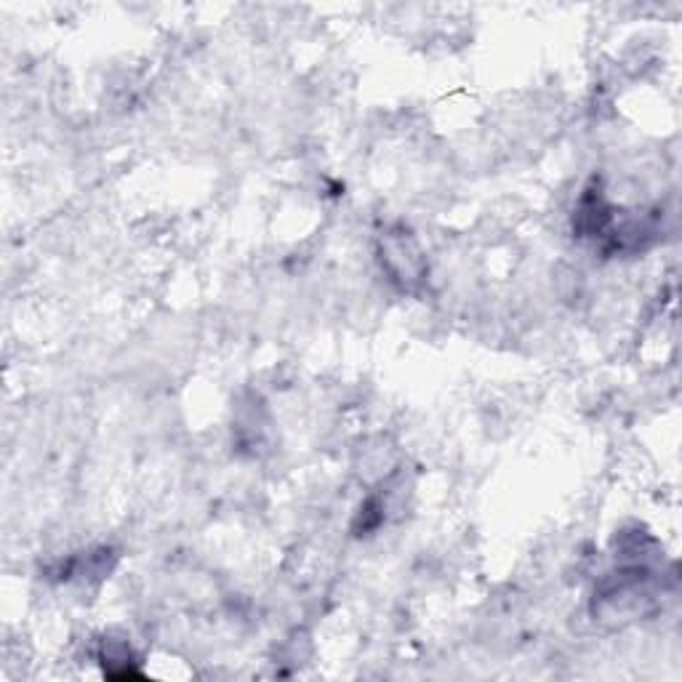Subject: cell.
Listing matches in <instances>:
<instances>
[{
    "mask_svg": "<svg viewBox=\"0 0 682 682\" xmlns=\"http://www.w3.org/2000/svg\"><path fill=\"white\" fill-rule=\"evenodd\" d=\"M385 261L390 267L392 280H400V283H416L422 278V254H418L416 243L405 235H390L385 241Z\"/></svg>",
    "mask_w": 682,
    "mask_h": 682,
    "instance_id": "6da1fadb",
    "label": "cell"
}]
</instances>
